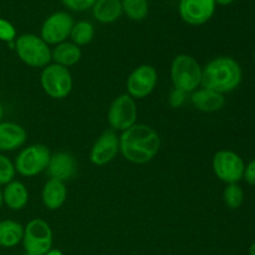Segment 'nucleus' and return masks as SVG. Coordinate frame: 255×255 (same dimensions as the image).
I'll use <instances>...</instances> for the list:
<instances>
[{
    "label": "nucleus",
    "mask_w": 255,
    "mask_h": 255,
    "mask_svg": "<svg viewBox=\"0 0 255 255\" xmlns=\"http://www.w3.org/2000/svg\"><path fill=\"white\" fill-rule=\"evenodd\" d=\"M50 153L49 148L44 144H31L22 149L15 158V171L24 177H34L46 171L49 164Z\"/></svg>",
    "instance_id": "7"
},
{
    "label": "nucleus",
    "mask_w": 255,
    "mask_h": 255,
    "mask_svg": "<svg viewBox=\"0 0 255 255\" xmlns=\"http://www.w3.org/2000/svg\"><path fill=\"white\" fill-rule=\"evenodd\" d=\"M156 69L151 65H141L129 74L127 79V92L132 99H144L153 91L157 85Z\"/></svg>",
    "instance_id": "11"
},
{
    "label": "nucleus",
    "mask_w": 255,
    "mask_h": 255,
    "mask_svg": "<svg viewBox=\"0 0 255 255\" xmlns=\"http://www.w3.org/2000/svg\"><path fill=\"white\" fill-rule=\"evenodd\" d=\"M249 255H255V242L249 247Z\"/></svg>",
    "instance_id": "32"
},
{
    "label": "nucleus",
    "mask_w": 255,
    "mask_h": 255,
    "mask_svg": "<svg viewBox=\"0 0 255 255\" xmlns=\"http://www.w3.org/2000/svg\"><path fill=\"white\" fill-rule=\"evenodd\" d=\"M82 56V52L80 46L75 45L74 42L64 41L61 44L56 45L51 51V59L55 64L64 67H70L76 65Z\"/></svg>",
    "instance_id": "19"
},
{
    "label": "nucleus",
    "mask_w": 255,
    "mask_h": 255,
    "mask_svg": "<svg viewBox=\"0 0 255 255\" xmlns=\"http://www.w3.org/2000/svg\"><path fill=\"white\" fill-rule=\"evenodd\" d=\"M187 100V94L182 90L178 89H174L169 92V96H168V102L173 109H179L184 105Z\"/></svg>",
    "instance_id": "28"
},
{
    "label": "nucleus",
    "mask_w": 255,
    "mask_h": 255,
    "mask_svg": "<svg viewBox=\"0 0 255 255\" xmlns=\"http://www.w3.org/2000/svg\"><path fill=\"white\" fill-rule=\"evenodd\" d=\"M179 15L189 25L206 24L216 11L214 0H181Z\"/></svg>",
    "instance_id": "12"
},
{
    "label": "nucleus",
    "mask_w": 255,
    "mask_h": 255,
    "mask_svg": "<svg viewBox=\"0 0 255 255\" xmlns=\"http://www.w3.org/2000/svg\"><path fill=\"white\" fill-rule=\"evenodd\" d=\"M46 171L50 178L57 179L65 183L76 174V159L70 152H56L50 157Z\"/></svg>",
    "instance_id": "14"
},
{
    "label": "nucleus",
    "mask_w": 255,
    "mask_h": 255,
    "mask_svg": "<svg viewBox=\"0 0 255 255\" xmlns=\"http://www.w3.org/2000/svg\"><path fill=\"white\" fill-rule=\"evenodd\" d=\"M67 197V189L64 182L50 178L42 189V203L50 211H56L64 206Z\"/></svg>",
    "instance_id": "17"
},
{
    "label": "nucleus",
    "mask_w": 255,
    "mask_h": 255,
    "mask_svg": "<svg viewBox=\"0 0 255 255\" xmlns=\"http://www.w3.org/2000/svg\"><path fill=\"white\" fill-rule=\"evenodd\" d=\"M214 1H216V4L218 2V4H221V5H229V4H232L233 1H236V0H214Z\"/></svg>",
    "instance_id": "30"
},
{
    "label": "nucleus",
    "mask_w": 255,
    "mask_h": 255,
    "mask_svg": "<svg viewBox=\"0 0 255 255\" xmlns=\"http://www.w3.org/2000/svg\"><path fill=\"white\" fill-rule=\"evenodd\" d=\"M15 37H16V30H15L14 25L7 20L0 17V40L11 44L15 41Z\"/></svg>",
    "instance_id": "26"
},
{
    "label": "nucleus",
    "mask_w": 255,
    "mask_h": 255,
    "mask_svg": "<svg viewBox=\"0 0 255 255\" xmlns=\"http://www.w3.org/2000/svg\"><path fill=\"white\" fill-rule=\"evenodd\" d=\"M29 201V192L24 183L19 181H11L5 186L2 191V202L11 211H20Z\"/></svg>",
    "instance_id": "18"
},
{
    "label": "nucleus",
    "mask_w": 255,
    "mask_h": 255,
    "mask_svg": "<svg viewBox=\"0 0 255 255\" xmlns=\"http://www.w3.org/2000/svg\"><path fill=\"white\" fill-rule=\"evenodd\" d=\"M74 19L66 11H57L50 15L41 26V39L47 45H59L71 34Z\"/></svg>",
    "instance_id": "10"
},
{
    "label": "nucleus",
    "mask_w": 255,
    "mask_h": 255,
    "mask_svg": "<svg viewBox=\"0 0 255 255\" xmlns=\"http://www.w3.org/2000/svg\"><path fill=\"white\" fill-rule=\"evenodd\" d=\"M2 203H4V202H2V191L0 189V207L2 206Z\"/></svg>",
    "instance_id": "34"
},
{
    "label": "nucleus",
    "mask_w": 255,
    "mask_h": 255,
    "mask_svg": "<svg viewBox=\"0 0 255 255\" xmlns=\"http://www.w3.org/2000/svg\"><path fill=\"white\" fill-rule=\"evenodd\" d=\"M212 167L214 174L227 184L238 183L243 178L246 169L243 158L231 149H221L217 152L213 157Z\"/></svg>",
    "instance_id": "8"
},
{
    "label": "nucleus",
    "mask_w": 255,
    "mask_h": 255,
    "mask_svg": "<svg viewBox=\"0 0 255 255\" xmlns=\"http://www.w3.org/2000/svg\"><path fill=\"white\" fill-rule=\"evenodd\" d=\"M95 36V29L94 25L89 21H79L74 24V27L71 30V37L72 42L77 46H84V45L90 44Z\"/></svg>",
    "instance_id": "22"
},
{
    "label": "nucleus",
    "mask_w": 255,
    "mask_h": 255,
    "mask_svg": "<svg viewBox=\"0 0 255 255\" xmlns=\"http://www.w3.org/2000/svg\"><path fill=\"white\" fill-rule=\"evenodd\" d=\"M14 163L5 154L0 153V186H6L15 177Z\"/></svg>",
    "instance_id": "25"
},
{
    "label": "nucleus",
    "mask_w": 255,
    "mask_h": 255,
    "mask_svg": "<svg viewBox=\"0 0 255 255\" xmlns=\"http://www.w3.org/2000/svg\"><path fill=\"white\" fill-rule=\"evenodd\" d=\"M24 227L11 219L0 221V247L12 248L22 241Z\"/></svg>",
    "instance_id": "21"
},
{
    "label": "nucleus",
    "mask_w": 255,
    "mask_h": 255,
    "mask_svg": "<svg viewBox=\"0 0 255 255\" xmlns=\"http://www.w3.org/2000/svg\"><path fill=\"white\" fill-rule=\"evenodd\" d=\"M120 139V152L128 162L144 164L154 158L161 147L159 134L152 127L136 124L122 132Z\"/></svg>",
    "instance_id": "1"
},
{
    "label": "nucleus",
    "mask_w": 255,
    "mask_h": 255,
    "mask_svg": "<svg viewBox=\"0 0 255 255\" xmlns=\"http://www.w3.org/2000/svg\"><path fill=\"white\" fill-rule=\"evenodd\" d=\"M223 199L227 207L231 209H238L243 204L244 201V192L241 186L237 183L227 184L223 192Z\"/></svg>",
    "instance_id": "24"
},
{
    "label": "nucleus",
    "mask_w": 255,
    "mask_h": 255,
    "mask_svg": "<svg viewBox=\"0 0 255 255\" xmlns=\"http://www.w3.org/2000/svg\"><path fill=\"white\" fill-rule=\"evenodd\" d=\"M25 253L29 255H45L52 247V231L44 219L35 218L24 228L22 236Z\"/></svg>",
    "instance_id": "5"
},
{
    "label": "nucleus",
    "mask_w": 255,
    "mask_h": 255,
    "mask_svg": "<svg viewBox=\"0 0 255 255\" xmlns=\"http://www.w3.org/2000/svg\"><path fill=\"white\" fill-rule=\"evenodd\" d=\"M137 105L128 94L117 96L107 112V121L114 131H126L136 125Z\"/></svg>",
    "instance_id": "9"
},
{
    "label": "nucleus",
    "mask_w": 255,
    "mask_h": 255,
    "mask_svg": "<svg viewBox=\"0 0 255 255\" xmlns=\"http://www.w3.org/2000/svg\"><path fill=\"white\" fill-rule=\"evenodd\" d=\"M120 152V139L114 129H106L97 138L90 152V161L95 166L110 163Z\"/></svg>",
    "instance_id": "13"
},
{
    "label": "nucleus",
    "mask_w": 255,
    "mask_h": 255,
    "mask_svg": "<svg viewBox=\"0 0 255 255\" xmlns=\"http://www.w3.org/2000/svg\"><path fill=\"white\" fill-rule=\"evenodd\" d=\"M45 255H62L60 251H49Z\"/></svg>",
    "instance_id": "31"
},
{
    "label": "nucleus",
    "mask_w": 255,
    "mask_h": 255,
    "mask_svg": "<svg viewBox=\"0 0 255 255\" xmlns=\"http://www.w3.org/2000/svg\"><path fill=\"white\" fill-rule=\"evenodd\" d=\"M243 79L242 67L234 59L228 56L216 57L202 69L201 85L204 89L213 90L224 95L234 91Z\"/></svg>",
    "instance_id": "2"
},
{
    "label": "nucleus",
    "mask_w": 255,
    "mask_h": 255,
    "mask_svg": "<svg viewBox=\"0 0 255 255\" xmlns=\"http://www.w3.org/2000/svg\"><path fill=\"white\" fill-rule=\"evenodd\" d=\"M26 131L15 122L0 124V152H11L21 147L26 141Z\"/></svg>",
    "instance_id": "15"
},
{
    "label": "nucleus",
    "mask_w": 255,
    "mask_h": 255,
    "mask_svg": "<svg viewBox=\"0 0 255 255\" xmlns=\"http://www.w3.org/2000/svg\"><path fill=\"white\" fill-rule=\"evenodd\" d=\"M191 101L193 106L202 112H217L223 109L226 105V99L223 95L204 87L192 92Z\"/></svg>",
    "instance_id": "16"
},
{
    "label": "nucleus",
    "mask_w": 255,
    "mask_h": 255,
    "mask_svg": "<svg viewBox=\"0 0 255 255\" xmlns=\"http://www.w3.org/2000/svg\"><path fill=\"white\" fill-rule=\"evenodd\" d=\"M2 117H4V107H2V105L0 104V124L2 122Z\"/></svg>",
    "instance_id": "33"
},
{
    "label": "nucleus",
    "mask_w": 255,
    "mask_h": 255,
    "mask_svg": "<svg viewBox=\"0 0 255 255\" xmlns=\"http://www.w3.org/2000/svg\"><path fill=\"white\" fill-rule=\"evenodd\" d=\"M92 11L97 21L104 24L114 22L122 14L121 0H97L92 6Z\"/></svg>",
    "instance_id": "20"
},
{
    "label": "nucleus",
    "mask_w": 255,
    "mask_h": 255,
    "mask_svg": "<svg viewBox=\"0 0 255 255\" xmlns=\"http://www.w3.org/2000/svg\"><path fill=\"white\" fill-rule=\"evenodd\" d=\"M61 1L69 9L75 10V11H84V10L94 6L97 0H61Z\"/></svg>",
    "instance_id": "27"
},
{
    "label": "nucleus",
    "mask_w": 255,
    "mask_h": 255,
    "mask_svg": "<svg viewBox=\"0 0 255 255\" xmlns=\"http://www.w3.org/2000/svg\"><path fill=\"white\" fill-rule=\"evenodd\" d=\"M42 90L51 99L61 100L70 95L72 90V76L67 67L57 64L47 65L44 67L40 76Z\"/></svg>",
    "instance_id": "6"
},
{
    "label": "nucleus",
    "mask_w": 255,
    "mask_h": 255,
    "mask_svg": "<svg viewBox=\"0 0 255 255\" xmlns=\"http://www.w3.org/2000/svg\"><path fill=\"white\" fill-rule=\"evenodd\" d=\"M171 79L174 89L186 94L198 89L202 81V67L193 56L187 54L177 55L171 65Z\"/></svg>",
    "instance_id": "3"
},
{
    "label": "nucleus",
    "mask_w": 255,
    "mask_h": 255,
    "mask_svg": "<svg viewBox=\"0 0 255 255\" xmlns=\"http://www.w3.org/2000/svg\"><path fill=\"white\" fill-rule=\"evenodd\" d=\"M243 178L246 179L247 183L255 186V159H253L252 162H249V163L246 166Z\"/></svg>",
    "instance_id": "29"
},
{
    "label": "nucleus",
    "mask_w": 255,
    "mask_h": 255,
    "mask_svg": "<svg viewBox=\"0 0 255 255\" xmlns=\"http://www.w3.org/2000/svg\"><path fill=\"white\" fill-rule=\"evenodd\" d=\"M24 255H29V254H26V253H25V254H24Z\"/></svg>",
    "instance_id": "36"
},
{
    "label": "nucleus",
    "mask_w": 255,
    "mask_h": 255,
    "mask_svg": "<svg viewBox=\"0 0 255 255\" xmlns=\"http://www.w3.org/2000/svg\"><path fill=\"white\" fill-rule=\"evenodd\" d=\"M15 51L24 64L31 67H46L51 62L49 45L34 34L20 35L15 39Z\"/></svg>",
    "instance_id": "4"
},
{
    "label": "nucleus",
    "mask_w": 255,
    "mask_h": 255,
    "mask_svg": "<svg viewBox=\"0 0 255 255\" xmlns=\"http://www.w3.org/2000/svg\"><path fill=\"white\" fill-rule=\"evenodd\" d=\"M122 11L134 21H141L148 14L147 0H122Z\"/></svg>",
    "instance_id": "23"
},
{
    "label": "nucleus",
    "mask_w": 255,
    "mask_h": 255,
    "mask_svg": "<svg viewBox=\"0 0 255 255\" xmlns=\"http://www.w3.org/2000/svg\"><path fill=\"white\" fill-rule=\"evenodd\" d=\"M254 62H255V52H254Z\"/></svg>",
    "instance_id": "35"
}]
</instances>
